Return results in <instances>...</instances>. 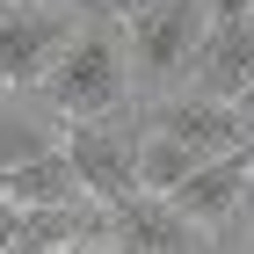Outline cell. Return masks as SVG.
<instances>
[{
	"mask_svg": "<svg viewBox=\"0 0 254 254\" xmlns=\"http://www.w3.org/2000/svg\"><path fill=\"white\" fill-rule=\"evenodd\" d=\"M189 167H196V153H189V145H182L175 131L145 124V145H138V182H145L153 196H167V189H175L182 175H189Z\"/></svg>",
	"mask_w": 254,
	"mask_h": 254,
	"instance_id": "cell-11",
	"label": "cell"
},
{
	"mask_svg": "<svg viewBox=\"0 0 254 254\" xmlns=\"http://www.w3.org/2000/svg\"><path fill=\"white\" fill-rule=\"evenodd\" d=\"M254 0H211V22H247Z\"/></svg>",
	"mask_w": 254,
	"mask_h": 254,
	"instance_id": "cell-13",
	"label": "cell"
},
{
	"mask_svg": "<svg viewBox=\"0 0 254 254\" xmlns=\"http://www.w3.org/2000/svg\"><path fill=\"white\" fill-rule=\"evenodd\" d=\"M51 117H59V109L0 102V167H22V160H37V153H51V145H65V131H59Z\"/></svg>",
	"mask_w": 254,
	"mask_h": 254,
	"instance_id": "cell-10",
	"label": "cell"
},
{
	"mask_svg": "<svg viewBox=\"0 0 254 254\" xmlns=\"http://www.w3.org/2000/svg\"><path fill=\"white\" fill-rule=\"evenodd\" d=\"M247 37H254V7H247Z\"/></svg>",
	"mask_w": 254,
	"mask_h": 254,
	"instance_id": "cell-17",
	"label": "cell"
},
{
	"mask_svg": "<svg viewBox=\"0 0 254 254\" xmlns=\"http://www.w3.org/2000/svg\"><path fill=\"white\" fill-rule=\"evenodd\" d=\"M196 73H203V95H225V102L247 95V80H254V37H247V22H211Z\"/></svg>",
	"mask_w": 254,
	"mask_h": 254,
	"instance_id": "cell-9",
	"label": "cell"
},
{
	"mask_svg": "<svg viewBox=\"0 0 254 254\" xmlns=\"http://www.w3.org/2000/svg\"><path fill=\"white\" fill-rule=\"evenodd\" d=\"M15 225H22V203L0 196V254H15Z\"/></svg>",
	"mask_w": 254,
	"mask_h": 254,
	"instance_id": "cell-12",
	"label": "cell"
},
{
	"mask_svg": "<svg viewBox=\"0 0 254 254\" xmlns=\"http://www.w3.org/2000/svg\"><path fill=\"white\" fill-rule=\"evenodd\" d=\"M247 196H254V145H233V153H218V160H196L189 175L167 189V203H175L189 225L218 233V225H233V218H240Z\"/></svg>",
	"mask_w": 254,
	"mask_h": 254,
	"instance_id": "cell-5",
	"label": "cell"
},
{
	"mask_svg": "<svg viewBox=\"0 0 254 254\" xmlns=\"http://www.w3.org/2000/svg\"><path fill=\"white\" fill-rule=\"evenodd\" d=\"M138 145H145V131H124L117 109L65 124V153H73L80 182H87V196H95L102 211H117V203H131V196L145 189V182H138Z\"/></svg>",
	"mask_w": 254,
	"mask_h": 254,
	"instance_id": "cell-3",
	"label": "cell"
},
{
	"mask_svg": "<svg viewBox=\"0 0 254 254\" xmlns=\"http://www.w3.org/2000/svg\"><path fill=\"white\" fill-rule=\"evenodd\" d=\"M0 196H7V167H0Z\"/></svg>",
	"mask_w": 254,
	"mask_h": 254,
	"instance_id": "cell-16",
	"label": "cell"
},
{
	"mask_svg": "<svg viewBox=\"0 0 254 254\" xmlns=\"http://www.w3.org/2000/svg\"><path fill=\"white\" fill-rule=\"evenodd\" d=\"M240 109H247V124H254V80H247V95H240Z\"/></svg>",
	"mask_w": 254,
	"mask_h": 254,
	"instance_id": "cell-15",
	"label": "cell"
},
{
	"mask_svg": "<svg viewBox=\"0 0 254 254\" xmlns=\"http://www.w3.org/2000/svg\"><path fill=\"white\" fill-rule=\"evenodd\" d=\"M0 87H7V80H0Z\"/></svg>",
	"mask_w": 254,
	"mask_h": 254,
	"instance_id": "cell-18",
	"label": "cell"
},
{
	"mask_svg": "<svg viewBox=\"0 0 254 254\" xmlns=\"http://www.w3.org/2000/svg\"><path fill=\"white\" fill-rule=\"evenodd\" d=\"M7 196H15L22 211H37V203H95L65 145H51V153H37V160H22V167H7Z\"/></svg>",
	"mask_w": 254,
	"mask_h": 254,
	"instance_id": "cell-8",
	"label": "cell"
},
{
	"mask_svg": "<svg viewBox=\"0 0 254 254\" xmlns=\"http://www.w3.org/2000/svg\"><path fill=\"white\" fill-rule=\"evenodd\" d=\"M124 102H131V44L117 29H73V44L44 73V109L73 124V117H109Z\"/></svg>",
	"mask_w": 254,
	"mask_h": 254,
	"instance_id": "cell-1",
	"label": "cell"
},
{
	"mask_svg": "<svg viewBox=\"0 0 254 254\" xmlns=\"http://www.w3.org/2000/svg\"><path fill=\"white\" fill-rule=\"evenodd\" d=\"M211 37V0H160L131 15V80L138 87H175L182 73H196Z\"/></svg>",
	"mask_w": 254,
	"mask_h": 254,
	"instance_id": "cell-2",
	"label": "cell"
},
{
	"mask_svg": "<svg viewBox=\"0 0 254 254\" xmlns=\"http://www.w3.org/2000/svg\"><path fill=\"white\" fill-rule=\"evenodd\" d=\"M73 44V15L44 0H0V80L7 87H44L51 59Z\"/></svg>",
	"mask_w": 254,
	"mask_h": 254,
	"instance_id": "cell-4",
	"label": "cell"
},
{
	"mask_svg": "<svg viewBox=\"0 0 254 254\" xmlns=\"http://www.w3.org/2000/svg\"><path fill=\"white\" fill-rule=\"evenodd\" d=\"M196 233H203V225H189V218H182L167 196H153V189H138L131 203L109 211V247L117 254H196Z\"/></svg>",
	"mask_w": 254,
	"mask_h": 254,
	"instance_id": "cell-7",
	"label": "cell"
},
{
	"mask_svg": "<svg viewBox=\"0 0 254 254\" xmlns=\"http://www.w3.org/2000/svg\"><path fill=\"white\" fill-rule=\"evenodd\" d=\"M145 124L175 131L196 160H218V153H233V145H254L247 109H240V102H225V95H203V87H196V95H167Z\"/></svg>",
	"mask_w": 254,
	"mask_h": 254,
	"instance_id": "cell-6",
	"label": "cell"
},
{
	"mask_svg": "<svg viewBox=\"0 0 254 254\" xmlns=\"http://www.w3.org/2000/svg\"><path fill=\"white\" fill-rule=\"evenodd\" d=\"M117 7H124V15H138V7H160V0H117Z\"/></svg>",
	"mask_w": 254,
	"mask_h": 254,
	"instance_id": "cell-14",
	"label": "cell"
}]
</instances>
